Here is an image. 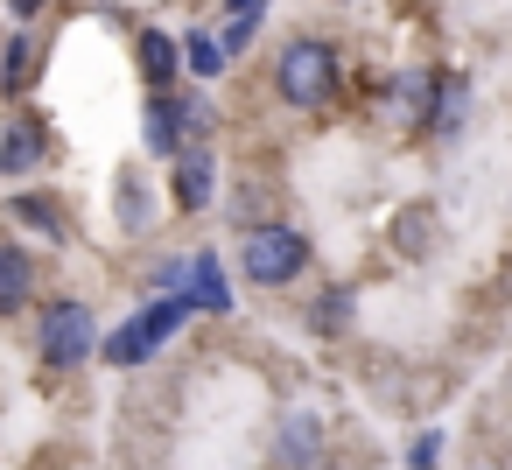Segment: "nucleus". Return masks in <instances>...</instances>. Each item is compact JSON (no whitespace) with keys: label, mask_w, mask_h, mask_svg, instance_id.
Returning a JSON list of instances; mask_svg holds the SVG:
<instances>
[{"label":"nucleus","mask_w":512,"mask_h":470,"mask_svg":"<svg viewBox=\"0 0 512 470\" xmlns=\"http://www.w3.org/2000/svg\"><path fill=\"white\" fill-rule=\"evenodd\" d=\"M190 309H197L190 295H155V302H141V309H134L120 330H106V344H99V351H106V365L134 372V365L162 358V344H169V337L190 323Z\"/></svg>","instance_id":"1"},{"label":"nucleus","mask_w":512,"mask_h":470,"mask_svg":"<svg viewBox=\"0 0 512 470\" xmlns=\"http://www.w3.org/2000/svg\"><path fill=\"white\" fill-rule=\"evenodd\" d=\"M337 78H344L337 50L316 43V36H295V43L274 57V92H281V106H295V113L330 106V99H337Z\"/></svg>","instance_id":"2"},{"label":"nucleus","mask_w":512,"mask_h":470,"mask_svg":"<svg viewBox=\"0 0 512 470\" xmlns=\"http://www.w3.org/2000/svg\"><path fill=\"white\" fill-rule=\"evenodd\" d=\"M36 351H43V365H50V372H71V365L99 358V323H92V309H85L78 295H57V302L43 309Z\"/></svg>","instance_id":"3"},{"label":"nucleus","mask_w":512,"mask_h":470,"mask_svg":"<svg viewBox=\"0 0 512 470\" xmlns=\"http://www.w3.org/2000/svg\"><path fill=\"white\" fill-rule=\"evenodd\" d=\"M239 267H246L253 288H288L309 267V239L295 225H253L246 246H239Z\"/></svg>","instance_id":"4"},{"label":"nucleus","mask_w":512,"mask_h":470,"mask_svg":"<svg viewBox=\"0 0 512 470\" xmlns=\"http://www.w3.org/2000/svg\"><path fill=\"white\" fill-rule=\"evenodd\" d=\"M134 64H141V78H148V92H155V99L183 92V43H176V36L141 29V36H134Z\"/></svg>","instance_id":"5"},{"label":"nucleus","mask_w":512,"mask_h":470,"mask_svg":"<svg viewBox=\"0 0 512 470\" xmlns=\"http://www.w3.org/2000/svg\"><path fill=\"white\" fill-rule=\"evenodd\" d=\"M274 463L281 470H323V421L316 414H281V428H274Z\"/></svg>","instance_id":"6"},{"label":"nucleus","mask_w":512,"mask_h":470,"mask_svg":"<svg viewBox=\"0 0 512 470\" xmlns=\"http://www.w3.org/2000/svg\"><path fill=\"white\" fill-rule=\"evenodd\" d=\"M141 141H148V155H162V162H183V155H190V141H183V92L148 99V113H141Z\"/></svg>","instance_id":"7"},{"label":"nucleus","mask_w":512,"mask_h":470,"mask_svg":"<svg viewBox=\"0 0 512 470\" xmlns=\"http://www.w3.org/2000/svg\"><path fill=\"white\" fill-rule=\"evenodd\" d=\"M50 155V127L43 120H15V127H0V176H29L36 162Z\"/></svg>","instance_id":"8"},{"label":"nucleus","mask_w":512,"mask_h":470,"mask_svg":"<svg viewBox=\"0 0 512 470\" xmlns=\"http://www.w3.org/2000/svg\"><path fill=\"white\" fill-rule=\"evenodd\" d=\"M176 211H211V197H218V162H211V148H190L183 162H176Z\"/></svg>","instance_id":"9"},{"label":"nucleus","mask_w":512,"mask_h":470,"mask_svg":"<svg viewBox=\"0 0 512 470\" xmlns=\"http://www.w3.org/2000/svg\"><path fill=\"white\" fill-rule=\"evenodd\" d=\"M463 113H470V85H463L456 71L428 78V113H421V127H428V134H456Z\"/></svg>","instance_id":"10"},{"label":"nucleus","mask_w":512,"mask_h":470,"mask_svg":"<svg viewBox=\"0 0 512 470\" xmlns=\"http://www.w3.org/2000/svg\"><path fill=\"white\" fill-rule=\"evenodd\" d=\"M29 295H36V260L15 239H0V316L29 309Z\"/></svg>","instance_id":"11"},{"label":"nucleus","mask_w":512,"mask_h":470,"mask_svg":"<svg viewBox=\"0 0 512 470\" xmlns=\"http://www.w3.org/2000/svg\"><path fill=\"white\" fill-rule=\"evenodd\" d=\"M190 302L211 309V316L232 309V274L218 267V253H190Z\"/></svg>","instance_id":"12"},{"label":"nucleus","mask_w":512,"mask_h":470,"mask_svg":"<svg viewBox=\"0 0 512 470\" xmlns=\"http://www.w3.org/2000/svg\"><path fill=\"white\" fill-rule=\"evenodd\" d=\"M8 218H15V225H29V232H43L50 246H64V239H71L64 211H57L50 197H8Z\"/></svg>","instance_id":"13"},{"label":"nucleus","mask_w":512,"mask_h":470,"mask_svg":"<svg viewBox=\"0 0 512 470\" xmlns=\"http://www.w3.org/2000/svg\"><path fill=\"white\" fill-rule=\"evenodd\" d=\"M29 85H36V43L29 36H8V50H0V92L22 99Z\"/></svg>","instance_id":"14"},{"label":"nucleus","mask_w":512,"mask_h":470,"mask_svg":"<svg viewBox=\"0 0 512 470\" xmlns=\"http://www.w3.org/2000/svg\"><path fill=\"white\" fill-rule=\"evenodd\" d=\"M183 71H190V78H218V71H225V43L204 36V29L183 36Z\"/></svg>","instance_id":"15"},{"label":"nucleus","mask_w":512,"mask_h":470,"mask_svg":"<svg viewBox=\"0 0 512 470\" xmlns=\"http://www.w3.org/2000/svg\"><path fill=\"white\" fill-rule=\"evenodd\" d=\"M351 323V288H323L316 295V330H344Z\"/></svg>","instance_id":"16"},{"label":"nucleus","mask_w":512,"mask_h":470,"mask_svg":"<svg viewBox=\"0 0 512 470\" xmlns=\"http://www.w3.org/2000/svg\"><path fill=\"white\" fill-rule=\"evenodd\" d=\"M407 463H414V470H435V463H442V435H414Z\"/></svg>","instance_id":"17"},{"label":"nucleus","mask_w":512,"mask_h":470,"mask_svg":"<svg viewBox=\"0 0 512 470\" xmlns=\"http://www.w3.org/2000/svg\"><path fill=\"white\" fill-rule=\"evenodd\" d=\"M225 22H260V0H225Z\"/></svg>","instance_id":"18"},{"label":"nucleus","mask_w":512,"mask_h":470,"mask_svg":"<svg viewBox=\"0 0 512 470\" xmlns=\"http://www.w3.org/2000/svg\"><path fill=\"white\" fill-rule=\"evenodd\" d=\"M36 8H43V0H8V15H15V22H29Z\"/></svg>","instance_id":"19"}]
</instances>
